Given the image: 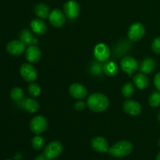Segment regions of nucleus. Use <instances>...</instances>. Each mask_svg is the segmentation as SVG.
<instances>
[{"instance_id": "nucleus-22", "label": "nucleus", "mask_w": 160, "mask_h": 160, "mask_svg": "<svg viewBox=\"0 0 160 160\" xmlns=\"http://www.w3.org/2000/svg\"><path fill=\"white\" fill-rule=\"evenodd\" d=\"M50 8L48 5L44 4V3H39V4L36 5L34 7V12H35L36 16L40 19H46L48 18L49 16Z\"/></svg>"}, {"instance_id": "nucleus-27", "label": "nucleus", "mask_w": 160, "mask_h": 160, "mask_svg": "<svg viewBox=\"0 0 160 160\" xmlns=\"http://www.w3.org/2000/svg\"><path fill=\"white\" fill-rule=\"evenodd\" d=\"M45 138L41 134H35L31 141V145L34 149L35 150H41L43 148L45 145Z\"/></svg>"}, {"instance_id": "nucleus-25", "label": "nucleus", "mask_w": 160, "mask_h": 160, "mask_svg": "<svg viewBox=\"0 0 160 160\" xmlns=\"http://www.w3.org/2000/svg\"><path fill=\"white\" fill-rule=\"evenodd\" d=\"M90 73L94 76H101L103 72V65L98 61H93L89 67Z\"/></svg>"}, {"instance_id": "nucleus-31", "label": "nucleus", "mask_w": 160, "mask_h": 160, "mask_svg": "<svg viewBox=\"0 0 160 160\" xmlns=\"http://www.w3.org/2000/svg\"><path fill=\"white\" fill-rule=\"evenodd\" d=\"M87 106V103H85L84 102H83L82 100H79L77 102H75L74 104V109H76L78 112H81V111L84 110Z\"/></svg>"}, {"instance_id": "nucleus-30", "label": "nucleus", "mask_w": 160, "mask_h": 160, "mask_svg": "<svg viewBox=\"0 0 160 160\" xmlns=\"http://www.w3.org/2000/svg\"><path fill=\"white\" fill-rule=\"evenodd\" d=\"M152 49L156 54L160 55V37H157L152 43Z\"/></svg>"}, {"instance_id": "nucleus-7", "label": "nucleus", "mask_w": 160, "mask_h": 160, "mask_svg": "<svg viewBox=\"0 0 160 160\" xmlns=\"http://www.w3.org/2000/svg\"><path fill=\"white\" fill-rule=\"evenodd\" d=\"M93 55L95 59L100 62H105L109 59L111 56V50L106 44L99 43L94 48Z\"/></svg>"}, {"instance_id": "nucleus-29", "label": "nucleus", "mask_w": 160, "mask_h": 160, "mask_svg": "<svg viewBox=\"0 0 160 160\" xmlns=\"http://www.w3.org/2000/svg\"><path fill=\"white\" fill-rule=\"evenodd\" d=\"M148 102L152 107H158L160 106V92H154L148 97Z\"/></svg>"}, {"instance_id": "nucleus-38", "label": "nucleus", "mask_w": 160, "mask_h": 160, "mask_svg": "<svg viewBox=\"0 0 160 160\" xmlns=\"http://www.w3.org/2000/svg\"><path fill=\"white\" fill-rule=\"evenodd\" d=\"M6 160H11V159H6Z\"/></svg>"}, {"instance_id": "nucleus-23", "label": "nucleus", "mask_w": 160, "mask_h": 160, "mask_svg": "<svg viewBox=\"0 0 160 160\" xmlns=\"http://www.w3.org/2000/svg\"><path fill=\"white\" fill-rule=\"evenodd\" d=\"M20 39L26 45H31L34 44V37L30 30L23 29L20 33Z\"/></svg>"}, {"instance_id": "nucleus-12", "label": "nucleus", "mask_w": 160, "mask_h": 160, "mask_svg": "<svg viewBox=\"0 0 160 160\" xmlns=\"http://www.w3.org/2000/svg\"><path fill=\"white\" fill-rule=\"evenodd\" d=\"M123 109L126 113H128V115L133 116V117L140 115L142 111V108L140 103L134 100L129 99V98L123 102Z\"/></svg>"}, {"instance_id": "nucleus-32", "label": "nucleus", "mask_w": 160, "mask_h": 160, "mask_svg": "<svg viewBox=\"0 0 160 160\" xmlns=\"http://www.w3.org/2000/svg\"><path fill=\"white\" fill-rule=\"evenodd\" d=\"M154 84L156 88L160 92V72L156 73L154 78Z\"/></svg>"}, {"instance_id": "nucleus-33", "label": "nucleus", "mask_w": 160, "mask_h": 160, "mask_svg": "<svg viewBox=\"0 0 160 160\" xmlns=\"http://www.w3.org/2000/svg\"><path fill=\"white\" fill-rule=\"evenodd\" d=\"M34 160H48V159L45 157V155L44 154H41V155H39V156H38L37 157H35Z\"/></svg>"}, {"instance_id": "nucleus-16", "label": "nucleus", "mask_w": 160, "mask_h": 160, "mask_svg": "<svg viewBox=\"0 0 160 160\" xmlns=\"http://www.w3.org/2000/svg\"><path fill=\"white\" fill-rule=\"evenodd\" d=\"M20 106L25 112H29V113H34L37 112L40 108L38 102L34 98H24L21 102L20 103Z\"/></svg>"}, {"instance_id": "nucleus-18", "label": "nucleus", "mask_w": 160, "mask_h": 160, "mask_svg": "<svg viewBox=\"0 0 160 160\" xmlns=\"http://www.w3.org/2000/svg\"><path fill=\"white\" fill-rule=\"evenodd\" d=\"M131 41L130 40H123L117 44V46L114 48L113 56L115 58H120L126 54L127 52L130 49L131 47Z\"/></svg>"}, {"instance_id": "nucleus-17", "label": "nucleus", "mask_w": 160, "mask_h": 160, "mask_svg": "<svg viewBox=\"0 0 160 160\" xmlns=\"http://www.w3.org/2000/svg\"><path fill=\"white\" fill-rule=\"evenodd\" d=\"M156 62H155L154 59L152 58H145L141 62L140 69L141 72L145 74H151L154 72L155 69H156Z\"/></svg>"}, {"instance_id": "nucleus-21", "label": "nucleus", "mask_w": 160, "mask_h": 160, "mask_svg": "<svg viewBox=\"0 0 160 160\" xmlns=\"http://www.w3.org/2000/svg\"><path fill=\"white\" fill-rule=\"evenodd\" d=\"M103 72L109 77H114L118 73L119 66L114 61L108 60L103 64Z\"/></svg>"}, {"instance_id": "nucleus-5", "label": "nucleus", "mask_w": 160, "mask_h": 160, "mask_svg": "<svg viewBox=\"0 0 160 160\" xmlns=\"http://www.w3.org/2000/svg\"><path fill=\"white\" fill-rule=\"evenodd\" d=\"M120 65L122 70L128 73L129 76L135 73L139 68L138 61L131 56H126L122 58Z\"/></svg>"}, {"instance_id": "nucleus-10", "label": "nucleus", "mask_w": 160, "mask_h": 160, "mask_svg": "<svg viewBox=\"0 0 160 160\" xmlns=\"http://www.w3.org/2000/svg\"><path fill=\"white\" fill-rule=\"evenodd\" d=\"M26 50V45L20 39L12 40L6 45V51L11 56H18L23 54Z\"/></svg>"}, {"instance_id": "nucleus-26", "label": "nucleus", "mask_w": 160, "mask_h": 160, "mask_svg": "<svg viewBox=\"0 0 160 160\" xmlns=\"http://www.w3.org/2000/svg\"><path fill=\"white\" fill-rule=\"evenodd\" d=\"M122 95L127 98H129L133 96V95L135 92V86L134 84L131 82H128L124 84L121 89Z\"/></svg>"}, {"instance_id": "nucleus-11", "label": "nucleus", "mask_w": 160, "mask_h": 160, "mask_svg": "<svg viewBox=\"0 0 160 160\" xmlns=\"http://www.w3.org/2000/svg\"><path fill=\"white\" fill-rule=\"evenodd\" d=\"M48 18L50 23L55 28L62 27L65 24L66 20H67L65 13L59 9H54L52 10Z\"/></svg>"}, {"instance_id": "nucleus-35", "label": "nucleus", "mask_w": 160, "mask_h": 160, "mask_svg": "<svg viewBox=\"0 0 160 160\" xmlns=\"http://www.w3.org/2000/svg\"><path fill=\"white\" fill-rule=\"evenodd\" d=\"M156 160H160V152L159 153V154L157 155V156H156Z\"/></svg>"}, {"instance_id": "nucleus-1", "label": "nucleus", "mask_w": 160, "mask_h": 160, "mask_svg": "<svg viewBox=\"0 0 160 160\" xmlns=\"http://www.w3.org/2000/svg\"><path fill=\"white\" fill-rule=\"evenodd\" d=\"M87 106L95 112H104L109 107V101L102 93L96 92L89 95L87 98Z\"/></svg>"}, {"instance_id": "nucleus-19", "label": "nucleus", "mask_w": 160, "mask_h": 160, "mask_svg": "<svg viewBox=\"0 0 160 160\" xmlns=\"http://www.w3.org/2000/svg\"><path fill=\"white\" fill-rule=\"evenodd\" d=\"M133 81H134V86L140 90L147 88L149 84L148 78L146 74L143 73H136L133 78Z\"/></svg>"}, {"instance_id": "nucleus-9", "label": "nucleus", "mask_w": 160, "mask_h": 160, "mask_svg": "<svg viewBox=\"0 0 160 160\" xmlns=\"http://www.w3.org/2000/svg\"><path fill=\"white\" fill-rule=\"evenodd\" d=\"M63 11L66 17L70 20L78 18L81 12V6L75 0H69L64 4Z\"/></svg>"}, {"instance_id": "nucleus-24", "label": "nucleus", "mask_w": 160, "mask_h": 160, "mask_svg": "<svg viewBox=\"0 0 160 160\" xmlns=\"http://www.w3.org/2000/svg\"><path fill=\"white\" fill-rule=\"evenodd\" d=\"M10 97L14 102L20 103L24 99V92L22 88L19 87H15L11 90Z\"/></svg>"}, {"instance_id": "nucleus-15", "label": "nucleus", "mask_w": 160, "mask_h": 160, "mask_svg": "<svg viewBox=\"0 0 160 160\" xmlns=\"http://www.w3.org/2000/svg\"><path fill=\"white\" fill-rule=\"evenodd\" d=\"M92 148L95 150L97 152L103 153L109 151V145L108 142L106 141V138L101 136H96V137L93 138L91 142Z\"/></svg>"}, {"instance_id": "nucleus-37", "label": "nucleus", "mask_w": 160, "mask_h": 160, "mask_svg": "<svg viewBox=\"0 0 160 160\" xmlns=\"http://www.w3.org/2000/svg\"><path fill=\"white\" fill-rule=\"evenodd\" d=\"M159 145L160 146V139L159 140Z\"/></svg>"}, {"instance_id": "nucleus-14", "label": "nucleus", "mask_w": 160, "mask_h": 160, "mask_svg": "<svg viewBox=\"0 0 160 160\" xmlns=\"http://www.w3.org/2000/svg\"><path fill=\"white\" fill-rule=\"evenodd\" d=\"M25 57L30 63H36L42 57V52L37 45H28L25 50Z\"/></svg>"}, {"instance_id": "nucleus-28", "label": "nucleus", "mask_w": 160, "mask_h": 160, "mask_svg": "<svg viewBox=\"0 0 160 160\" xmlns=\"http://www.w3.org/2000/svg\"><path fill=\"white\" fill-rule=\"evenodd\" d=\"M28 93L31 96L34 97V98H36V97L39 96L41 94V92H42V89H41L40 85L37 83L34 82H31V84L28 85Z\"/></svg>"}, {"instance_id": "nucleus-20", "label": "nucleus", "mask_w": 160, "mask_h": 160, "mask_svg": "<svg viewBox=\"0 0 160 160\" xmlns=\"http://www.w3.org/2000/svg\"><path fill=\"white\" fill-rule=\"evenodd\" d=\"M31 29L34 34L38 35H42L47 31V26L42 19L37 18L31 22Z\"/></svg>"}, {"instance_id": "nucleus-8", "label": "nucleus", "mask_w": 160, "mask_h": 160, "mask_svg": "<svg viewBox=\"0 0 160 160\" xmlns=\"http://www.w3.org/2000/svg\"><path fill=\"white\" fill-rule=\"evenodd\" d=\"M20 73L27 82H34L38 78V71L31 63H23L20 67Z\"/></svg>"}, {"instance_id": "nucleus-6", "label": "nucleus", "mask_w": 160, "mask_h": 160, "mask_svg": "<svg viewBox=\"0 0 160 160\" xmlns=\"http://www.w3.org/2000/svg\"><path fill=\"white\" fill-rule=\"evenodd\" d=\"M145 33V29L144 25L140 22H136L129 27L128 31V38L131 42H138L144 37Z\"/></svg>"}, {"instance_id": "nucleus-4", "label": "nucleus", "mask_w": 160, "mask_h": 160, "mask_svg": "<svg viewBox=\"0 0 160 160\" xmlns=\"http://www.w3.org/2000/svg\"><path fill=\"white\" fill-rule=\"evenodd\" d=\"M62 149H63V147L61 142L58 141H53L46 145L44 149L43 154L48 160H52L60 156Z\"/></svg>"}, {"instance_id": "nucleus-13", "label": "nucleus", "mask_w": 160, "mask_h": 160, "mask_svg": "<svg viewBox=\"0 0 160 160\" xmlns=\"http://www.w3.org/2000/svg\"><path fill=\"white\" fill-rule=\"evenodd\" d=\"M69 94L75 99L81 100L86 98L88 95V90L82 84L73 83L69 88Z\"/></svg>"}, {"instance_id": "nucleus-36", "label": "nucleus", "mask_w": 160, "mask_h": 160, "mask_svg": "<svg viewBox=\"0 0 160 160\" xmlns=\"http://www.w3.org/2000/svg\"><path fill=\"white\" fill-rule=\"evenodd\" d=\"M158 119H159V122H160V113L159 114V115H158Z\"/></svg>"}, {"instance_id": "nucleus-3", "label": "nucleus", "mask_w": 160, "mask_h": 160, "mask_svg": "<svg viewBox=\"0 0 160 160\" xmlns=\"http://www.w3.org/2000/svg\"><path fill=\"white\" fill-rule=\"evenodd\" d=\"M48 126V120L43 116H35L30 121V129L34 134H42L46 131Z\"/></svg>"}, {"instance_id": "nucleus-34", "label": "nucleus", "mask_w": 160, "mask_h": 160, "mask_svg": "<svg viewBox=\"0 0 160 160\" xmlns=\"http://www.w3.org/2000/svg\"><path fill=\"white\" fill-rule=\"evenodd\" d=\"M22 158V155L20 154V153H17V154L15 155V156H14V159L15 160H20Z\"/></svg>"}, {"instance_id": "nucleus-2", "label": "nucleus", "mask_w": 160, "mask_h": 160, "mask_svg": "<svg viewBox=\"0 0 160 160\" xmlns=\"http://www.w3.org/2000/svg\"><path fill=\"white\" fill-rule=\"evenodd\" d=\"M132 149L133 145L131 142L129 141L123 140L114 144L112 147H109L108 153L113 157L123 158L131 154Z\"/></svg>"}]
</instances>
